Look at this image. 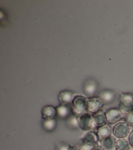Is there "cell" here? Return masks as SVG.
<instances>
[{"mask_svg": "<svg viewBox=\"0 0 133 150\" xmlns=\"http://www.w3.org/2000/svg\"><path fill=\"white\" fill-rule=\"evenodd\" d=\"M74 97V93L69 90L62 91L58 96L59 101L61 104L66 105H68L70 103H71Z\"/></svg>", "mask_w": 133, "mask_h": 150, "instance_id": "cell-8", "label": "cell"}, {"mask_svg": "<svg viewBox=\"0 0 133 150\" xmlns=\"http://www.w3.org/2000/svg\"><path fill=\"white\" fill-rule=\"evenodd\" d=\"M69 145H62L59 148V150H68L69 149Z\"/></svg>", "mask_w": 133, "mask_h": 150, "instance_id": "cell-21", "label": "cell"}, {"mask_svg": "<svg viewBox=\"0 0 133 150\" xmlns=\"http://www.w3.org/2000/svg\"><path fill=\"white\" fill-rule=\"evenodd\" d=\"M56 111L57 116L61 119H64L69 117L70 109L68 105L61 104L56 107Z\"/></svg>", "mask_w": 133, "mask_h": 150, "instance_id": "cell-13", "label": "cell"}, {"mask_svg": "<svg viewBox=\"0 0 133 150\" xmlns=\"http://www.w3.org/2000/svg\"><path fill=\"white\" fill-rule=\"evenodd\" d=\"M93 150H104L101 146H97L96 147H95Z\"/></svg>", "mask_w": 133, "mask_h": 150, "instance_id": "cell-23", "label": "cell"}, {"mask_svg": "<svg viewBox=\"0 0 133 150\" xmlns=\"http://www.w3.org/2000/svg\"><path fill=\"white\" fill-rule=\"evenodd\" d=\"M132 98H133V95H132Z\"/></svg>", "mask_w": 133, "mask_h": 150, "instance_id": "cell-25", "label": "cell"}, {"mask_svg": "<svg viewBox=\"0 0 133 150\" xmlns=\"http://www.w3.org/2000/svg\"><path fill=\"white\" fill-rule=\"evenodd\" d=\"M115 148L116 150H129L130 146L129 142L125 139L121 138L116 141Z\"/></svg>", "mask_w": 133, "mask_h": 150, "instance_id": "cell-16", "label": "cell"}, {"mask_svg": "<svg viewBox=\"0 0 133 150\" xmlns=\"http://www.w3.org/2000/svg\"><path fill=\"white\" fill-rule=\"evenodd\" d=\"M129 150H133V148H132H132H130Z\"/></svg>", "mask_w": 133, "mask_h": 150, "instance_id": "cell-24", "label": "cell"}, {"mask_svg": "<svg viewBox=\"0 0 133 150\" xmlns=\"http://www.w3.org/2000/svg\"><path fill=\"white\" fill-rule=\"evenodd\" d=\"M88 108L87 111L94 114L99 111L102 108L103 102L99 97H91L87 99Z\"/></svg>", "mask_w": 133, "mask_h": 150, "instance_id": "cell-7", "label": "cell"}, {"mask_svg": "<svg viewBox=\"0 0 133 150\" xmlns=\"http://www.w3.org/2000/svg\"><path fill=\"white\" fill-rule=\"evenodd\" d=\"M120 110L122 113L128 114L133 111L132 96L127 94H121L120 98Z\"/></svg>", "mask_w": 133, "mask_h": 150, "instance_id": "cell-2", "label": "cell"}, {"mask_svg": "<svg viewBox=\"0 0 133 150\" xmlns=\"http://www.w3.org/2000/svg\"><path fill=\"white\" fill-rule=\"evenodd\" d=\"M42 114L44 120L54 119V117L57 115L56 108L52 105H46L42 108Z\"/></svg>", "mask_w": 133, "mask_h": 150, "instance_id": "cell-10", "label": "cell"}, {"mask_svg": "<svg viewBox=\"0 0 133 150\" xmlns=\"http://www.w3.org/2000/svg\"><path fill=\"white\" fill-rule=\"evenodd\" d=\"M126 123L130 126H133V112L127 114L125 117Z\"/></svg>", "mask_w": 133, "mask_h": 150, "instance_id": "cell-18", "label": "cell"}, {"mask_svg": "<svg viewBox=\"0 0 133 150\" xmlns=\"http://www.w3.org/2000/svg\"><path fill=\"white\" fill-rule=\"evenodd\" d=\"M92 118L94 126L98 128L105 125L107 122L105 114L102 111L93 114Z\"/></svg>", "mask_w": 133, "mask_h": 150, "instance_id": "cell-9", "label": "cell"}, {"mask_svg": "<svg viewBox=\"0 0 133 150\" xmlns=\"http://www.w3.org/2000/svg\"><path fill=\"white\" fill-rule=\"evenodd\" d=\"M107 121L110 124H114L121 120L123 117V113L121 111L116 108L109 109L105 112Z\"/></svg>", "mask_w": 133, "mask_h": 150, "instance_id": "cell-5", "label": "cell"}, {"mask_svg": "<svg viewBox=\"0 0 133 150\" xmlns=\"http://www.w3.org/2000/svg\"><path fill=\"white\" fill-rule=\"evenodd\" d=\"M68 150H80L79 148L76 147V146H71L69 145V149Z\"/></svg>", "mask_w": 133, "mask_h": 150, "instance_id": "cell-22", "label": "cell"}, {"mask_svg": "<svg viewBox=\"0 0 133 150\" xmlns=\"http://www.w3.org/2000/svg\"><path fill=\"white\" fill-rule=\"evenodd\" d=\"M95 147H96V146H93L81 144L79 149L80 150H93Z\"/></svg>", "mask_w": 133, "mask_h": 150, "instance_id": "cell-19", "label": "cell"}, {"mask_svg": "<svg viewBox=\"0 0 133 150\" xmlns=\"http://www.w3.org/2000/svg\"><path fill=\"white\" fill-rule=\"evenodd\" d=\"M129 132V125L125 122H119L112 129L114 135L120 139L127 137Z\"/></svg>", "mask_w": 133, "mask_h": 150, "instance_id": "cell-4", "label": "cell"}, {"mask_svg": "<svg viewBox=\"0 0 133 150\" xmlns=\"http://www.w3.org/2000/svg\"><path fill=\"white\" fill-rule=\"evenodd\" d=\"M56 125V121L55 119L45 120L43 122V125L45 129L47 131H52L54 129Z\"/></svg>", "mask_w": 133, "mask_h": 150, "instance_id": "cell-17", "label": "cell"}, {"mask_svg": "<svg viewBox=\"0 0 133 150\" xmlns=\"http://www.w3.org/2000/svg\"><path fill=\"white\" fill-rule=\"evenodd\" d=\"M77 120L78 127L83 131H89L95 127L92 116L88 112L77 116Z\"/></svg>", "mask_w": 133, "mask_h": 150, "instance_id": "cell-3", "label": "cell"}, {"mask_svg": "<svg viewBox=\"0 0 133 150\" xmlns=\"http://www.w3.org/2000/svg\"><path fill=\"white\" fill-rule=\"evenodd\" d=\"M128 141H129V145L131 146V147L133 148V131L129 134Z\"/></svg>", "mask_w": 133, "mask_h": 150, "instance_id": "cell-20", "label": "cell"}, {"mask_svg": "<svg viewBox=\"0 0 133 150\" xmlns=\"http://www.w3.org/2000/svg\"><path fill=\"white\" fill-rule=\"evenodd\" d=\"M100 142L104 150H112L115 147V139L111 136L101 140Z\"/></svg>", "mask_w": 133, "mask_h": 150, "instance_id": "cell-12", "label": "cell"}, {"mask_svg": "<svg viewBox=\"0 0 133 150\" xmlns=\"http://www.w3.org/2000/svg\"><path fill=\"white\" fill-rule=\"evenodd\" d=\"M81 144L93 146H98L100 142L97 134L94 131H89L86 133L81 138Z\"/></svg>", "mask_w": 133, "mask_h": 150, "instance_id": "cell-6", "label": "cell"}, {"mask_svg": "<svg viewBox=\"0 0 133 150\" xmlns=\"http://www.w3.org/2000/svg\"><path fill=\"white\" fill-rule=\"evenodd\" d=\"M84 90L88 95H92L96 90V84L93 80H88L84 85Z\"/></svg>", "mask_w": 133, "mask_h": 150, "instance_id": "cell-15", "label": "cell"}, {"mask_svg": "<svg viewBox=\"0 0 133 150\" xmlns=\"http://www.w3.org/2000/svg\"><path fill=\"white\" fill-rule=\"evenodd\" d=\"M87 99L82 96H74L71 102V110L77 116L87 112Z\"/></svg>", "mask_w": 133, "mask_h": 150, "instance_id": "cell-1", "label": "cell"}, {"mask_svg": "<svg viewBox=\"0 0 133 150\" xmlns=\"http://www.w3.org/2000/svg\"><path fill=\"white\" fill-rule=\"evenodd\" d=\"M97 134L100 142L101 140L111 136V127L109 125L105 124V125L98 128Z\"/></svg>", "mask_w": 133, "mask_h": 150, "instance_id": "cell-11", "label": "cell"}, {"mask_svg": "<svg viewBox=\"0 0 133 150\" xmlns=\"http://www.w3.org/2000/svg\"><path fill=\"white\" fill-rule=\"evenodd\" d=\"M115 97L114 93L110 90H103L100 94V98L104 103H111Z\"/></svg>", "mask_w": 133, "mask_h": 150, "instance_id": "cell-14", "label": "cell"}]
</instances>
